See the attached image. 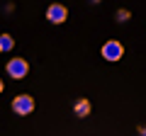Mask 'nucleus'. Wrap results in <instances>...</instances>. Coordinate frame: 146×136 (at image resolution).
I'll return each mask as SVG.
<instances>
[{"instance_id": "obj_9", "label": "nucleus", "mask_w": 146, "mask_h": 136, "mask_svg": "<svg viewBox=\"0 0 146 136\" xmlns=\"http://www.w3.org/2000/svg\"><path fill=\"white\" fill-rule=\"evenodd\" d=\"M3 90H5V83H3V78H0V95H3Z\"/></svg>"}, {"instance_id": "obj_2", "label": "nucleus", "mask_w": 146, "mask_h": 136, "mask_svg": "<svg viewBox=\"0 0 146 136\" xmlns=\"http://www.w3.org/2000/svg\"><path fill=\"white\" fill-rule=\"evenodd\" d=\"M5 71H7V75H10L12 80H22L27 73H29V63H27L25 58L15 56V58H10V61H7Z\"/></svg>"}, {"instance_id": "obj_5", "label": "nucleus", "mask_w": 146, "mask_h": 136, "mask_svg": "<svg viewBox=\"0 0 146 136\" xmlns=\"http://www.w3.org/2000/svg\"><path fill=\"white\" fill-rule=\"evenodd\" d=\"M93 112V102H90L88 97H80L76 105H73V114L76 117H80V119H85V117Z\"/></svg>"}, {"instance_id": "obj_6", "label": "nucleus", "mask_w": 146, "mask_h": 136, "mask_svg": "<svg viewBox=\"0 0 146 136\" xmlns=\"http://www.w3.org/2000/svg\"><path fill=\"white\" fill-rule=\"evenodd\" d=\"M15 49V39L10 34H0V53L3 51H12Z\"/></svg>"}, {"instance_id": "obj_4", "label": "nucleus", "mask_w": 146, "mask_h": 136, "mask_svg": "<svg viewBox=\"0 0 146 136\" xmlns=\"http://www.w3.org/2000/svg\"><path fill=\"white\" fill-rule=\"evenodd\" d=\"M66 17H68V10L61 3H51V5L46 7V20L51 22V24H61V22H66Z\"/></svg>"}, {"instance_id": "obj_1", "label": "nucleus", "mask_w": 146, "mask_h": 136, "mask_svg": "<svg viewBox=\"0 0 146 136\" xmlns=\"http://www.w3.org/2000/svg\"><path fill=\"white\" fill-rule=\"evenodd\" d=\"M34 107H36L34 97H32V95H27V92L17 95V97L12 100V112H15L17 117H27V114H32V112H34Z\"/></svg>"}, {"instance_id": "obj_8", "label": "nucleus", "mask_w": 146, "mask_h": 136, "mask_svg": "<svg viewBox=\"0 0 146 136\" xmlns=\"http://www.w3.org/2000/svg\"><path fill=\"white\" fill-rule=\"evenodd\" d=\"M139 136H146V124H144V126H139Z\"/></svg>"}, {"instance_id": "obj_7", "label": "nucleus", "mask_w": 146, "mask_h": 136, "mask_svg": "<svg viewBox=\"0 0 146 136\" xmlns=\"http://www.w3.org/2000/svg\"><path fill=\"white\" fill-rule=\"evenodd\" d=\"M117 22H127V20H129V17H131V12L129 10H124V7H122V10H117Z\"/></svg>"}, {"instance_id": "obj_3", "label": "nucleus", "mask_w": 146, "mask_h": 136, "mask_svg": "<svg viewBox=\"0 0 146 136\" xmlns=\"http://www.w3.org/2000/svg\"><path fill=\"white\" fill-rule=\"evenodd\" d=\"M124 56V46H122V42H117V39H110V42L102 44V58L105 61H119V58Z\"/></svg>"}]
</instances>
